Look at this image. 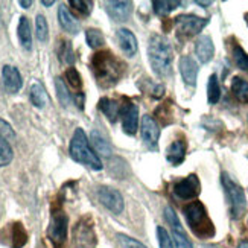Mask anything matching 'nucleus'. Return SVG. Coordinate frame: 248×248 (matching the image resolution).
I'll return each instance as SVG.
<instances>
[{
  "mask_svg": "<svg viewBox=\"0 0 248 248\" xmlns=\"http://www.w3.org/2000/svg\"><path fill=\"white\" fill-rule=\"evenodd\" d=\"M21 6H23V8H29L31 5H32V2H25V0H20V2H18Z\"/></svg>",
  "mask_w": 248,
  "mask_h": 248,
  "instance_id": "obj_40",
  "label": "nucleus"
},
{
  "mask_svg": "<svg viewBox=\"0 0 248 248\" xmlns=\"http://www.w3.org/2000/svg\"><path fill=\"white\" fill-rule=\"evenodd\" d=\"M99 110L108 117L110 122H116L117 121V116L121 114V105L117 101L108 99V98H102L99 101Z\"/></svg>",
  "mask_w": 248,
  "mask_h": 248,
  "instance_id": "obj_22",
  "label": "nucleus"
},
{
  "mask_svg": "<svg viewBox=\"0 0 248 248\" xmlns=\"http://www.w3.org/2000/svg\"><path fill=\"white\" fill-rule=\"evenodd\" d=\"M13 148L3 137H0V166H6L13 160Z\"/></svg>",
  "mask_w": 248,
  "mask_h": 248,
  "instance_id": "obj_33",
  "label": "nucleus"
},
{
  "mask_svg": "<svg viewBox=\"0 0 248 248\" xmlns=\"http://www.w3.org/2000/svg\"><path fill=\"white\" fill-rule=\"evenodd\" d=\"M232 55H233L236 66H238L241 70L248 73V55H247V52L239 45H234L233 50H232Z\"/></svg>",
  "mask_w": 248,
  "mask_h": 248,
  "instance_id": "obj_29",
  "label": "nucleus"
},
{
  "mask_svg": "<svg viewBox=\"0 0 248 248\" xmlns=\"http://www.w3.org/2000/svg\"><path fill=\"white\" fill-rule=\"evenodd\" d=\"M90 64L96 81L104 89L116 85L125 73V64L108 50L94 53Z\"/></svg>",
  "mask_w": 248,
  "mask_h": 248,
  "instance_id": "obj_1",
  "label": "nucleus"
},
{
  "mask_svg": "<svg viewBox=\"0 0 248 248\" xmlns=\"http://www.w3.org/2000/svg\"><path fill=\"white\" fill-rule=\"evenodd\" d=\"M41 5H45V6H52V5H53V0H50V2H46V0H43Z\"/></svg>",
  "mask_w": 248,
  "mask_h": 248,
  "instance_id": "obj_43",
  "label": "nucleus"
},
{
  "mask_svg": "<svg viewBox=\"0 0 248 248\" xmlns=\"http://www.w3.org/2000/svg\"><path fill=\"white\" fill-rule=\"evenodd\" d=\"M94 232L89 218L81 219L73 230V247L75 248H92L94 245Z\"/></svg>",
  "mask_w": 248,
  "mask_h": 248,
  "instance_id": "obj_8",
  "label": "nucleus"
},
{
  "mask_svg": "<svg viewBox=\"0 0 248 248\" xmlns=\"http://www.w3.org/2000/svg\"><path fill=\"white\" fill-rule=\"evenodd\" d=\"M28 241V233L20 222L14 224L13 227V248H21Z\"/></svg>",
  "mask_w": 248,
  "mask_h": 248,
  "instance_id": "obj_30",
  "label": "nucleus"
},
{
  "mask_svg": "<svg viewBox=\"0 0 248 248\" xmlns=\"http://www.w3.org/2000/svg\"><path fill=\"white\" fill-rule=\"evenodd\" d=\"M222 186L230 204V217L233 219H241L247 212V201L242 187L227 174H222Z\"/></svg>",
  "mask_w": 248,
  "mask_h": 248,
  "instance_id": "obj_5",
  "label": "nucleus"
},
{
  "mask_svg": "<svg viewBox=\"0 0 248 248\" xmlns=\"http://www.w3.org/2000/svg\"><path fill=\"white\" fill-rule=\"evenodd\" d=\"M66 79L70 84V87H73L75 90H79L82 87V81H81V75L78 73V70L75 67H69L66 70Z\"/></svg>",
  "mask_w": 248,
  "mask_h": 248,
  "instance_id": "obj_36",
  "label": "nucleus"
},
{
  "mask_svg": "<svg viewBox=\"0 0 248 248\" xmlns=\"http://www.w3.org/2000/svg\"><path fill=\"white\" fill-rule=\"evenodd\" d=\"M2 78H3V87L8 93H17L21 89V85H23L21 75L14 66H5L2 69Z\"/></svg>",
  "mask_w": 248,
  "mask_h": 248,
  "instance_id": "obj_15",
  "label": "nucleus"
},
{
  "mask_svg": "<svg viewBox=\"0 0 248 248\" xmlns=\"http://www.w3.org/2000/svg\"><path fill=\"white\" fill-rule=\"evenodd\" d=\"M238 248H248V241H242Z\"/></svg>",
  "mask_w": 248,
  "mask_h": 248,
  "instance_id": "obj_42",
  "label": "nucleus"
},
{
  "mask_svg": "<svg viewBox=\"0 0 248 248\" xmlns=\"http://www.w3.org/2000/svg\"><path fill=\"white\" fill-rule=\"evenodd\" d=\"M17 34H18L20 45L23 46L26 50H31V47H32V34H31V23H29L28 17H25V16L20 17Z\"/></svg>",
  "mask_w": 248,
  "mask_h": 248,
  "instance_id": "obj_21",
  "label": "nucleus"
},
{
  "mask_svg": "<svg viewBox=\"0 0 248 248\" xmlns=\"http://www.w3.org/2000/svg\"><path fill=\"white\" fill-rule=\"evenodd\" d=\"M116 37H117V41H119V46L121 49L126 53L128 57H133L136 55L137 52V40L134 37V34L129 29H117L116 32Z\"/></svg>",
  "mask_w": 248,
  "mask_h": 248,
  "instance_id": "obj_16",
  "label": "nucleus"
},
{
  "mask_svg": "<svg viewBox=\"0 0 248 248\" xmlns=\"http://www.w3.org/2000/svg\"><path fill=\"white\" fill-rule=\"evenodd\" d=\"M157 236H158L160 248H172V239H170L169 233L163 227H158L157 229Z\"/></svg>",
  "mask_w": 248,
  "mask_h": 248,
  "instance_id": "obj_37",
  "label": "nucleus"
},
{
  "mask_svg": "<svg viewBox=\"0 0 248 248\" xmlns=\"http://www.w3.org/2000/svg\"><path fill=\"white\" fill-rule=\"evenodd\" d=\"M165 218H166L168 224L170 225V229H172V236H174L175 247L177 248H193L192 242L189 241L187 234L185 232V229H183V225L178 221V217H177V213L174 212V209L168 206L165 209Z\"/></svg>",
  "mask_w": 248,
  "mask_h": 248,
  "instance_id": "obj_9",
  "label": "nucleus"
},
{
  "mask_svg": "<svg viewBox=\"0 0 248 248\" xmlns=\"http://www.w3.org/2000/svg\"><path fill=\"white\" fill-rule=\"evenodd\" d=\"M35 28H37V37L40 41H47L49 38V26H47V21L45 18V16L38 14L35 18Z\"/></svg>",
  "mask_w": 248,
  "mask_h": 248,
  "instance_id": "obj_34",
  "label": "nucleus"
},
{
  "mask_svg": "<svg viewBox=\"0 0 248 248\" xmlns=\"http://www.w3.org/2000/svg\"><path fill=\"white\" fill-rule=\"evenodd\" d=\"M70 157L78 161L81 165L89 166L94 170H101L102 169V161L98 157V154L90 148L89 145V139L85 136L82 128H77L72 142H70Z\"/></svg>",
  "mask_w": 248,
  "mask_h": 248,
  "instance_id": "obj_3",
  "label": "nucleus"
},
{
  "mask_svg": "<svg viewBox=\"0 0 248 248\" xmlns=\"http://www.w3.org/2000/svg\"><path fill=\"white\" fill-rule=\"evenodd\" d=\"M58 57H60V61L64 62V64H73L75 62V53H73L70 41H66V40H61L60 41Z\"/></svg>",
  "mask_w": 248,
  "mask_h": 248,
  "instance_id": "obj_28",
  "label": "nucleus"
},
{
  "mask_svg": "<svg viewBox=\"0 0 248 248\" xmlns=\"http://www.w3.org/2000/svg\"><path fill=\"white\" fill-rule=\"evenodd\" d=\"M202 248H217V247H210V245H209V247H202Z\"/></svg>",
  "mask_w": 248,
  "mask_h": 248,
  "instance_id": "obj_45",
  "label": "nucleus"
},
{
  "mask_svg": "<svg viewBox=\"0 0 248 248\" xmlns=\"http://www.w3.org/2000/svg\"><path fill=\"white\" fill-rule=\"evenodd\" d=\"M98 198L102 206H105L113 213H121L124 210V198L121 192L111 187H99L98 190Z\"/></svg>",
  "mask_w": 248,
  "mask_h": 248,
  "instance_id": "obj_11",
  "label": "nucleus"
},
{
  "mask_svg": "<svg viewBox=\"0 0 248 248\" xmlns=\"http://www.w3.org/2000/svg\"><path fill=\"white\" fill-rule=\"evenodd\" d=\"M201 186L197 175H189L185 180H180L174 186V195L180 200H192L200 195Z\"/></svg>",
  "mask_w": 248,
  "mask_h": 248,
  "instance_id": "obj_10",
  "label": "nucleus"
},
{
  "mask_svg": "<svg viewBox=\"0 0 248 248\" xmlns=\"http://www.w3.org/2000/svg\"><path fill=\"white\" fill-rule=\"evenodd\" d=\"M221 98V87H219V81L217 75H212L209 78V84H207V99L209 104H217Z\"/></svg>",
  "mask_w": 248,
  "mask_h": 248,
  "instance_id": "obj_27",
  "label": "nucleus"
},
{
  "mask_svg": "<svg viewBox=\"0 0 248 248\" xmlns=\"http://www.w3.org/2000/svg\"><path fill=\"white\" fill-rule=\"evenodd\" d=\"M185 217L192 232L201 239H209L215 234V227L206 212V207L200 201H192L185 207Z\"/></svg>",
  "mask_w": 248,
  "mask_h": 248,
  "instance_id": "obj_4",
  "label": "nucleus"
},
{
  "mask_svg": "<svg viewBox=\"0 0 248 248\" xmlns=\"http://www.w3.org/2000/svg\"><path fill=\"white\" fill-rule=\"evenodd\" d=\"M69 5L82 16H90L93 9V2H85V0H70Z\"/></svg>",
  "mask_w": 248,
  "mask_h": 248,
  "instance_id": "obj_35",
  "label": "nucleus"
},
{
  "mask_svg": "<svg viewBox=\"0 0 248 248\" xmlns=\"http://www.w3.org/2000/svg\"><path fill=\"white\" fill-rule=\"evenodd\" d=\"M92 142L93 146L96 149V153H99L105 157H110L111 155V146L107 140L98 133V131H92Z\"/></svg>",
  "mask_w": 248,
  "mask_h": 248,
  "instance_id": "obj_25",
  "label": "nucleus"
},
{
  "mask_svg": "<svg viewBox=\"0 0 248 248\" xmlns=\"http://www.w3.org/2000/svg\"><path fill=\"white\" fill-rule=\"evenodd\" d=\"M0 137H3L5 140L6 139H14L16 137V133L14 129L11 128V125L5 121L0 119Z\"/></svg>",
  "mask_w": 248,
  "mask_h": 248,
  "instance_id": "obj_39",
  "label": "nucleus"
},
{
  "mask_svg": "<svg viewBox=\"0 0 248 248\" xmlns=\"http://www.w3.org/2000/svg\"><path fill=\"white\" fill-rule=\"evenodd\" d=\"M209 23L207 18H201L198 16H178L175 17V26H177V38L185 41L187 38L195 37L202 31V28Z\"/></svg>",
  "mask_w": 248,
  "mask_h": 248,
  "instance_id": "obj_7",
  "label": "nucleus"
},
{
  "mask_svg": "<svg viewBox=\"0 0 248 248\" xmlns=\"http://www.w3.org/2000/svg\"><path fill=\"white\" fill-rule=\"evenodd\" d=\"M232 92L236 96V99L248 104V82L239 77H234L232 81Z\"/></svg>",
  "mask_w": 248,
  "mask_h": 248,
  "instance_id": "obj_24",
  "label": "nucleus"
},
{
  "mask_svg": "<svg viewBox=\"0 0 248 248\" xmlns=\"http://www.w3.org/2000/svg\"><path fill=\"white\" fill-rule=\"evenodd\" d=\"M122 125L126 134H136L139 128V108L133 102H126L121 107Z\"/></svg>",
  "mask_w": 248,
  "mask_h": 248,
  "instance_id": "obj_12",
  "label": "nucleus"
},
{
  "mask_svg": "<svg viewBox=\"0 0 248 248\" xmlns=\"http://www.w3.org/2000/svg\"><path fill=\"white\" fill-rule=\"evenodd\" d=\"M58 20H60V25L64 31L70 32V34H78V31H79L78 20L69 13V9L64 5L60 6V9H58Z\"/></svg>",
  "mask_w": 248,
  "mask_h": 248,
  "instance_id": "obj_20",
  "label": "nucleus"
},
{
  "mask_svg": "<svg viewBox=\"0 0 248 248\" xmlns=\"http://www.w3.org/2000/svg\"><path fill=\"white\" fill-rule=\"evenodd\" d=\"M185 157H186V142L185 140H175L166 151V158L169 163L174 166L183 163Z\"/></svg>",
  "mask_w": 248,
  "mask_h": 248,
  "instance_id": "obj_19",
  "label": "nucleus"
},
{
  "mask_svg": "<svg viewBox=\"0 0 248 248\" xmlns=\"http://www.w3.org/2000/svg\"><path fill=\"white\" fill-rule=\"evenodd\" d=\"M245 21H247V25H248V14H245Z\"/></svg>",
  "mask_w": 248,
  "mask_h": 248,
  "instance_id": "obj_44",
  "label": "nucleus"
},
{
  "mask_svg": "<svg viewBox=\"0 0 248 248\" xmlns=\"http://www.w3.org/2000/svg\"><path fill=\"white\" fill-rule=\"evenodd\" d=\"M85 38H87V43L92 49H98L105 43L102 32L99 29H93V28L87 29V32H85Z\"/></svg>",
  "mask_w": 248,
  "mask_h": 248,
  "instance_id": "obj_32",
  "label": "nucleus"
},
{
  "mask_svg": "<svg viewBox=\"0 0 248 248\" xmlns=\"http://www.w3.org/2000/svg\"><path fill=\"white\" fill-rule=\"evenodd\" d=\"M55 89H57V96L61 102L62 107H69L70 102H72V94L69 93L66 84H64L62 78H57L55 79Z\"/></svg>",
  "mask_w": 248,
  "mask_h": 248,
  "instance_id": "obj_31",
  "label": "nucleus"
},
{
  "mask_svg": "<svg viewBox=\"0 0 248 248\" xmlns=\"http://www.w3.org/2000/svg\"><path fill=\"white\" fill-rule=\"evenodd\" d=\"M197 3H198V5H201V6H209L212 2H201V0H197Z\"/></svg>",
  "mask_w": 248,
  "mask_h": 248,
  "instance_id": "obj_41",
  "label": "nucleus"
},
{
  "mask_svg": "<svg viewBox=\"0 0 248 248\" xmlns=\"http://www.w3.org/2000/svg\"><path fill=\"white\" fill-rule=\"evenodd\" d=\"M180 72L181 77L185 79L187 85H195L197 84V77H198V66L190 57H181L180 60Z\"/></svg>",
  "mask_w": 248,
  "mask_h": 248,
  "instance_id": "obj_17",
  "label": "nucleus"
},
{
  "mask_svg": "<svg viewBox=\"0 0 248 248\" xmlns=\"http://www.w3.org/2000/svg\"><path fill=\"white\" fill-rule=\"evenodd\" d=\"M148 57L151 67L158 77H169L172 73V47L163 35H153L149 38Z\"/></svg>",
  "mask_w": 248,
  "mask_h": 248,
  "instance_id": "obj_2",
  "label": "nucleus"
},
{
  "mask_svg": "<svg viewBox=\"0 0 248 248\" xmlns=\"http://www.w3.org/2000/svg\"><path fill=\"white\" fill-rule=\"evenodd\" d=\"M178 6H181V2H175V0H155L153 2V8L158 16H168L170 11L177 9Z\"/></svg>",
  "mask_w": 248,
  "mask_h": 248,
  "instance_id": "obj_26",
  "label": "nucleus"
},
{
  "mask_svg": "<svg viewBox=\"0 0 248 248\" xmlns=\"http://www.w3.org/2000/svg\"><path fill=\"white\" fill-rule=\"evenodd\" d=\"M105 9L108 16L116 20V21H125L129 18L133 13V3L131 2H117V0H113V2H107L105 3Z\"/></svg>",
  "mask_w": 248,
  "mask_h": 248,
  "instance_id": "obj_14",
  "label": "nucleus"
},
{
  "mask_svg": "<svg viewBox=\"0 0 248 248\" xmlns=\"http://www.w3.org/2000/svg\"><path fill=\"white\" fill-rule=\"evenodd\" d=\"M29 98H31V102L34 104L37 108H43V107H46V104L49 102V98H47V93H46L45 87L38 82L32 84L31 92H29Z\"/></svg>",
  "mask_w": 248,
  "mask_h": 248,
  "instance_id": "obj_23",
  "label": "nucleus"
},
{
  "mask_svg": "<svg viewBox=\"0 0 248 248\" xmlns=\"http://www.w3.org/2000/svg\"><path fill=\"white\" fill-rule=\"evenodd\" d=\"M67 224H69V218L61 209H57L52 212L50 224L47 229V236L55 248H64V245H66Z\"/></svg>",
  "mask_w": 248,
  "mask_h": 248,
  "instance_id": "obj_6",
  "label": "nucleus"
},
{
  "mask_svg": "<svg viewBox=\"0 0 248 248\" xmlns=\"http://www.w3.org/2000/svg\"><path fill=\"white\" fill-rule=\"evenodd\" d=\"M117 238H119L121 244L125 248H146L142 242H139L133 238H128V236H125V234H117Z\"/></svg>",
  "mask_w": 248,
  "mask_h": 248,
  "instance_id": "obj_38",
  "label": "nucleus"
},
{
  "mask_svg": "<svg viewBox=\"0 0 248 248\" xmlns=\"http://www.w3.org/2000/svg\"><path fill=\"white\" fill-rule=\"evenodd\" d=\"M158 137H160V128L155 119H153L149 114L142 117V139L143 142L149 146L155 149L158 143Z\"/></svg>",
  "mask_w": 248,
  "mask_h": 248,
  "instance_id": "obj_13",
  "label": "nucleus"
},
{
  "mask_svg": "<svg viewBox=\"0 0 248 248\" xmlns=\"http://www.w3.org/2000/svg\"><path fill=\"white\" fill-rule=\"evenodd\" d=\"M195 53L201 62H209L213 58L215 53V46L212 43V38L209 35H202L197 40L195 43Z\"/></svg>",
  "mask_w": 248,
  "mask_h": 248,
  "instance_id": "obj_18",
  "label": "nucleus"
}]
</instances>
